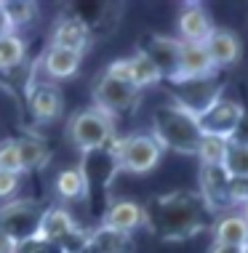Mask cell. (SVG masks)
<instances>
[{"label": "cell", "instance_id": "8992f818", "mask_svg": "<svg viewBox=\"0 0 248 253\" xmlns=\"http://www.w3.org/2000/svg\"><path fill=\"white\" fill-rule=\"evenodd\" d=\"M139 96H142L139 88H134L131 83H126V80L109 75L107 70L99 75V80H96V85H94V101H96L94 107H99L101 112H107L112 120L118 118V115L128 112V109H134L139 104Z\"/></svg>", "mask_w": 248, "mask_h": 253}, {"label": "cell", "instance_id": "44dd1931", "mask_svg": "<svg viewBox=\"0 0 248 253\" xmlns=\"http://www.w3.org/2000/svg\"><path fill=\"white\" fill-rule=\"evenodd\" d=\"M91 248L96 253H134V237L109 227H96L91 229Z\"/></svg>", "mask_w": 248, "mask_h": 253}, {"label": "cell", "instance_id": "83f0119b", "mask_svg": "<svg viewBox=\"0 0 248 253\" xmlns=\"http://www.w3.org/2000/svg\"><path fill=\"white\" fill-rule=\"evenodd\" d=\"M88 245H91V229L75 227L59 243H53V248H56V253H83Z\"/></svg>", "mask_w": 248, "mask_h": 253}, {"label": "cell", "instance_id": "8fae6325", "mask_svg": "<svg viewBox=\"0 0 248 253\" xmlns=\"http://www.w3.org/2000/svg\"><path fill=\"white\" fill-rule=\"evenodd\" d=\"M27 104L38 123H53L64 112V96L51 80H35L32 85H27Z\"/></svg>", "mask_w": 248, "mask_h": 253}, {"label": "cell", "instance_id": "9a60e30c", "mask_svg": "<svg viewBox=\"0 0 248 253\" xmlns=\"http://www.w3.org/2000/svg\"><path fill=\"white\" fill-rule=\"evenodd\" d=\"M101 227L134 235L139 227H144V205L134 200H112L101 213Z\"/></svg>", "mask_w": 248, "mask_h": 253}, {"label": "cell", "instance_id": "7a4b0ae2", "mask_svg": "<svg viewBox=\"0 0 248 253\" xmlns=\"http://www.w3.org/2000/svg\"><path fill=\"white\" fill-rule=\"evenodd\" d=\"M152 136L163 149H174L182 155H195L198 144L203 139V131L198 126V118L179 107L176 101L160 104L152 115Z\"/></svg>", "mask_w": 248, "mask_h": 253}, {"label": "cell", "instance_id": "cb8c5ba5", "mask_svg": "<svg viewBox=\"0 0 248 253\" xmlns=\"http://www.w3.org/2000/svg\"><path fill=\"white\" fill-rule=\"evenodd\" d=\"M222 168L230 179H248V147L235 144V141H227Z\"/></svg>", "mask_w": 248, "mask_h": 253}, {"label": "cell", "instance_id": "4fadbf2b", "mask_svg": "<svg viewBox=\"0 0 248 253\" xmlns=\"http://www.w3.org/2000/svg\"><path fill=\"white\" fill-rule=\"evenodd\" d=\"M88 43H91V27H88L86 19L78 16V13L61 16L59 22L53 24V32H51V45L53 48L83 53L88 48Z\"/></svg>", "mask_w": 248, "mask_h": 253}, {"label": "cell", "instance_id": "d6986e66", "mask_svg": "<svg viewBox=\"0 0 248 253\" xmlns=\"http://www.w3.org/2000/svg\"><path fill=\"white\" fill-rule=\"evenodd\" d=\"M211 235L216 245H232V248H246L248 245V221L240 213H222L211 224Z\"/></svg>", "mask_w": 248, "mask_h": 253}, {"label": "cell", "instance_id": "4316f807", "mask_svg": "<svg viewBox=\"0 0 248 253\" xmlns=\"http://www.w3.org/2000/svg\"><path fill=\"white\" fill-rule=\"evenodd\" d=\"M224 149H227V141L224 139H216V136H203L195 155H198V160H200V166H222Z\"/></svg>", "mask_w": 248, "mask_h": 253}, {"label": "cell", "instance_id": "7402d4cb", "mask_svg": "<svg viewBox=\"0 0 248 253\" xmlns=\"http://www.w3.org/2000/svg\"><path fill=\"white\" fill-rule=\"evenodd\" d=\"M53 187H56V195L61 197L64 203H86L88 195H86V181H83V173L80 168H61L53 179Z\"/></svg>", "mask_w": 248, "mask_h": 253}, {"label": "cell", "instance_id": "4dcf8cb0", "mask_svg": "<svg viewBox=\"0 0 248 253\" xmlns=\"http://www.w3.org/2000/svg\"><path fill=\"white\" fill-rule=\"evenodd\" d=\"M230 141L248 147V109L243 112V118H240V123H238V128H235V133H232V139H230Z\"/></svg>", "mask_w": 248, "mask_h": 253}, {"label": "cell", "instance_id": "d4e9b609", "mask_svg": "<svg viewBox=\"0 0 248 253\" xmlns=\"http://www.w3.org/2000/svg\"><path fill=\"white\" fill-rule=\"evenodd\" d=\"M24 53H27V43L16 35V32L0 38V70L8 72L13 67H19L24 61Z\"/></svg>", "mask_w": 248, "mask_h": 253}, {"label": "cell", "instance_id": "5b68a950", "mask_svg": "<svg viewBox=\"0 0 248 253\" xmlns=\"http://www.w3.org/2000/svg\"><path fill=\"white\" fill-rule=\"evenodd\" d=\"M43 216V205L38 200H11L0 205V229L16 245L38 240V227Z\"/></svg>", "mask_w": 248, "mask_h": 253}, {"label": "cell", "instance_id": "ba28073f", "mask_svg": "<svg viewBox=\"0 0 248 253\" xmlns=\"http://www.w3.org/2000/svg\"><path fill=\"white\" fill-rule=\"evenodd\" d=\"M243 112H246V107L238 99L219 96L205 112L198 115V126H200L203 136H216V139L230 141L240 118H243Z\"/></svg>", "mask_w": 248, "mask_h": 253}, {"label": "cell", "instance_id": "30bf717a", "mask_svg": "<svg viewBox=\"0 0 248 253\" xmlns=\"http://www.w3.org/2000/svg\"><path fill=\"white\" fill-rule=\"evenodd\" d=\"M219 96H222V88H219L216 78L176 80L174 83V101L179 107H184L187 112H192L195 118L200 112H205Z\"/></svg>", "mask_w": 248, "mask_h": 253}, {"label": "cell", "instance_id": "e0dca14e", "mask_svg": "<svg viewBox=\"0 0 248 253\" xmlns=\"http://www.w3.org/2000/svg\"><path fill=\"white\" fill-rule=\"evenodd\" d=\"M216 67L205 51V45L198 43H182V56H179V75L176 80H200V78H213ZM174 80V83H176Z\"/></svg>", "mask_w": 248, "mask_h": 253}, {"label": "cell", "instance_id": "484cf974", "mask_svg": "<svg viewBox=\"0 0 248 253\" xmlns=\"http://www.w3.org/2000/svg\"><path fill=\"white\" fill-rule=\"evenodd\" d=\"M5 11V16H8V24L11 30L16 32L19 27L30 24L32 19L38 16V5L35 3H27V0H8V3H0Z\"/></svg>", "mask_w": 248, "mask_h": 253}, {"label": "cell", "instance_id": "e575fe53", "mask_svg": "<svg viewBox=\"0 0 248 253\" xmlns=\"http://www.w3.org/2000/svg\"><path fill=\"white\" fill-rule=\"evenodd\" d=\"M240 216H243V218H246V221H248V200H246L243 205H240Z\"/></svg>", "mask_w": 248, "mask_h": 253}, {"label": "cell", "instance_id": "6da1fadb", "mask_svg": "<svg viewBox=\"0 0 248 253\" xmlns=\"http://www.w3.org/2000/svg\"><path fill=\"white\" fill-rule=\"evenodd\" d=\"M213 224V213L198 192L176 189V192L152 197L144 205V227L160 240H187Z\"/></svg>", "mask_w": 248, "mask_h": 253}, {"label": "cell", "instance_id": "603a6c76", "mask_svg": "<svg viewBox=\"0 0 248 253\" xmlns=\"http://www.w3.org/2000/svg\"><path fill=\"white\" fill-rule=\"evenodd\" d=\"M16 149H19V163H22V173L24 170H38L51 160V149L46 147L43 139L38 136H22L16 139Z\"/></svg>", "mask_w": 248, "mask_h": 253}, {"label": "cell", "instance_id": "f1b7e54d", "mask_svg": "<svg viewBox=\"0 0 248 253\" xmlns=\"http://www.w3.org/2000/svg\"><path fill=\"white\" fill-rule=\"evenodd\" d=\"M0 170H8V173H22V163H19L16 139L0 141Z\"/></svg>", "mask_w": 248, "mask_h": 253}, {"label": "cell", "instance_id": "9c48e42d", "mask_svg": "<svg viewBox=\"0 0 248 253\" xmlns=\"http://www.w3.org/2000/svg\"><path fill=\"white\" fill-rule=\"evenodd\" d=\"M139 53H144L155 64L163 80L174 83L179 75V56H182V40L165 38V35H147L139 45Z\"/></svg>", "mask_w": 248, "mask_h": 253}, {"label": "cell", "instance_id": "1f68e13d", "mask_svg": "<svg viewBox=\"0 0 248 253\" xmlns=\"http://www.w3.org/2000/svg\"><path fill=\"white\" fill-rule=\"evenodd\" d=\"M16 251H19V245L13 243L3 229H0V253H16Z\"/></svg>", "mask_w": 248, "mask_h": 253}, {"label": "cell", "instance_id": "52a82bcc", "mask_svg": "<svg viewBox=\"0 0 248 253\" xmlns=\"http://www.w3.org/2000/svg\"><path fill=\"white\" fill-rule=\"evenodd\" d=\"M83 181H86V195L88 200H96V195H107L109 184H112L115 173H118V160H115V149L112 141L104 149H96V152H86L83 155V166H80Z\"/></svg>", "mask_w": 248, "mask_h": 253}, {"label": "cell", "instance_id": "277c9868", "mask_svg": "<svg viewBox=\"0 0 248 253\" xmlns=\"http://www.w3.org/2000/svg\"><path fill=\"white\" fill-rule=\"evenodd\" d=\"M118 170L126 173H149L163 157V147L152 133H131L123 139H112Z\"/></svg>", "mask_w": 248, "mask_h": 253}, {"label": "cell", "instance_id": "7c38bea8", "mask_svg": "<svg viewBox=\"0 0 248 253\" xmlns=\"http://www.w3.org/2000/svg\"><path fill=\"white\" fill-rule=\"evenodd\" d=\"M211 213H230V176L222 166H200V192Z\"/></svg>", "mask_w": 248, "mask_h": 253}, {"label": "cell", "instance_id": "5bb4252c", "mask_svg": "<svg viewBox=\"0 0 248 253\" xmlns=\"http://www.w3.org/2000/svg\"><path fill=\"white\" fill-rule=\"evenodd\" d=\"M176 27H179V40L182 43H198V45H203L213 32V22L200 3L182 5Z\"/></svg>", "mask_w": 248, "mask_h": 253}, {"label": "cell", "instance_id": "2e32d148", "mask_svg": "<svg viewBox=\"0 0 248 253\" xmlns=\"http://www.w3.org/2000/svg\"><path fill=\"white\" fill-rule=\"evenodd\" d=\"M205 51L213 61V67H232L240 61V53H243V45H240L238 32L232 30H222V27H213L211 38L205 40Z\"/></svg>", "mask_w": 248, "mask_h": 253}, {"label": "cell", "instance_id": "836d02e7", "mask_svg": "<svg viewBox=\"0 0 248 253\" xmlns=\"http://www.w3.org/2000/svg\"><path fill=\"white\" fill-rule=\"evenodd\" d=\"M208 253H243V248H232V245H216V243H211V251Z\"/></svg>", "mask_w": 248, "mask_h": 253}, {"label": "cell", "instance_id": "d590c367", "mask_svg": "<svg viewBox=\"0 0 248 253\" xmlns=\"http://www.w3.org/2000/svg\"><path fill=\"white\" fill-rule=\"evenodd\" d=\"M243 253H248V245H246V248H243Z\"/></svg>", "mask_w": 248, "mask_h": 253}, {"label": "cell", "instance_id": "ffe728a7", "mask_svg": "<svg viewBox=\"0 0 248 253\" xmlns=\"http://www.w3.org/2000/svg\"><path fill=\"white\" fill-rule=\"evenodd\" d=\"M83 64V53L64 51V48H48L43 53V70L48 75V80H67L80 70Z\"/></svg>", "mask_w": 248, "mask_h": 253}, {"label": "cell", "instance_id": "3957f363", "mask_svg": "<svg viewBox=\"0 0 248 253\" xmlns=\"http://www.w3.org/2000/svg\"><path fill=\"white\" fill-rule=\"evenodd\" d=\"M67 136H70V141L83 155L96 152V149H104L115 139V120L107 112H101L99 107L80 109L78 115L70 118Z\"/></svg>", "mask_w": 248, "mask_h": 253}, {"label": "cell", "instance_id": "ac0fdd59", "mask_svg": "<svg viewBox=\"0 0 248 253\" xmlns=\"http://www.w3.org/2000/svg\"><path fill=\"white\" fill-rule=\"evenodd\" d=\"M75 227H78V221H75V216L64 208V205H48V208H43V216H40L38 240L53 245V243H59L67 232H72Z\"/></svg>", "mask_w": 248, "mask_h": 253}, {"label": "cell", "instance_id": "f546056e", "mask_svg": "<svg viewBox=\"0 0 248 253\" xmlns=\"http://www.w3.org/2000/svg\"><path fill=\"white\" fill-rule=\"evenodd\" d=\"M19 184H22V173H8V170H0V205L11 203L19 192Z\"/></svg>", "mask_w": 248, "mask_h": 253}, {"label": "cell", "instance_id": "d6a6232c", "mask_svg": "<svg viewBox=\"0 0 248 253\" xmlns=\"http://www.w3.org/2000/svg\"><path fill=\"white\" fill-rule=\"evenodd\" d=\"M11 24H8V16H5V11H3V5H0V38H5V35H11Z\"/></svg>", "mask_w": 248, "mask_h": 253}]
</instances>
